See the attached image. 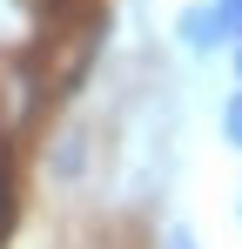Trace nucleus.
Listing matches in <instances>:
<instances>
[{
  "label": "nucleus",
  "mask_w": 242,
  "mask_h": 249,
  "mask_svg": "<svg viewBox=\"0 0 242 249\" xmlns=\"http://www.w3.org/2000/svg\"><path fill=\"white\" fill-rule=\"evenodd\" d=\"M175 27H182V47H195V54H215V47L236 34V20H229V14H222L215 0H208V7H189V14H182Z\"/></svg>",
  "instance_id": "1"
},
{
  "label": "nucleus",
  "mask_w": 242,
  "mask_h": 249,
  "mask_svg": "<svg viewBox=\"0 0 242 249\" xmlns=\"http://www.w3.org/2000/svg\"><path fill=\"white\" fill-rule=\"evenodd\" d=\"M215 7H222V14L236 20V34H242V0H215Z\"/></svg>",
  "instance_id": "3"
},
{
  "label": "nucleus",
  "mask_w": 242,
  "mask_h": 249,
  "mask_svg": "<svg viewBox=\"0 0 242 249\" xmlns=\"http://www.w3.org/2000/svg\"><path fill=\"white\" fill-rule=\"evenodd\" d=\"M222 135H229V148H242V88L229 94V108H222Z\"/></svg>",
  "instance_id": "2"
},
{
  "label": "nucleus",
  "mask_w": 242,
  "mask_h": 249,
  "mask_svg": "<svg viewBox=\"0 0 242 249\" xmlns=\"http://www.w3.org/2000/svg\"><path fill=\"white\" fill-rule=\"evenodd\" d=\"M236 74H242V41H236Z\"/></svg>",
  "instance_id": "4"
}]
</instances>
